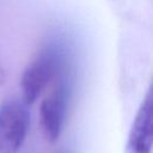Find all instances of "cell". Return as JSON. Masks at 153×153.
<instances>
[{"mask_svg":"<svg viewBox=\"0 0 153 153\" xmlns=\"http://www.w3.org/2000/svg\"><path fill=\"white\" fill-rule=\"evenodd\" d=\"M60 72V60L55 51L41 53L24 71L20 80L23 100L26 105L33 104L48 85Z\"/></svg>","mask_w":153,"mask_h":153,"instance_id":"cell-2","label":"cell"},{"mask_svg":"<svg viewBox=\"0 0 153 153\" xmlns=\"http://www.w3.org/2000/svg\"><path fill=\"white\" fill-rule=\"evenodd\" d=\"M68 87L65 81H59L53 91L42 100L39 106L41 129L47 141L55 142L59 140L67 115Z\"/></svg>","mask_w":153,"mask_h":153,"instance_id":"cell-3","label":"cell"},{"mask_svg":"<svg viewBox=\"0 0 153 153\" xmlns=\"http://www.w3.org/2000/svg\"><path fill=\"white\" fill-rule=\"evenodd\" d=\"M4 80H5V73H4V71L0 68V84H1Z\"/></svg>","mask_w":153,"mask_h":153,"instance_id":"cell-5","label":"cell"},{"mask_svg":"<svg viewBox=\"0 0 153 153\" xmlns=\"http://www.w3.org/2000/svg\"><path fill=\"white\" fill-rule=\"evenodd\" d=\"M30 115L26 104L8 99L0 105V153H17L27 135Z\"/></svg>","mask_w":153,"mask_h":153,"instance_id":"cell-1","label":"cell"},{"mask_svg":"<svg viewBox=\"0 0 153 153\" xmlns=\"http://www.w3.org/2000/svg\"><path fill=\"white\" fill-rule=\"evenodd\" d=\"M153 143V96L149 90L134 118L126 153H151Z\"/></svg>","mask_w":153,"mask_h":153,"instance_id":"cell-4","label":"cell"}]
</instances>
